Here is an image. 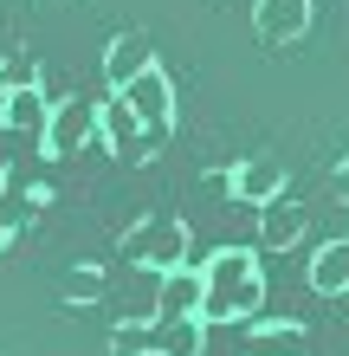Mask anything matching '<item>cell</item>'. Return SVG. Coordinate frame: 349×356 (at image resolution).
Wrapping results in <instances>:
<instances>
[{
	"instance_id": "obj_14",
	"label": "cell",
	"mask_w": 349,
	"mask_h": 356,
	"mask_svg": "<svg viewBox=\"0 0 349 356\" xmlns=\"http://www.w3.org/2000/svg\"><path fill=\"white\" fill-rule=\"evenodd\" d=\"M246 356H304V330L298 324H259L246 337Z\"/></svg>"
},
{
	"instance_id": "obj_7",
	"label": "cell",
	"mask_w": 349,
	"mask_h": 356,
	"mask_svg": "<svg viewBox=\"0 0 349 356\" xmlns=\"http://www.w3.org/2000/svg\"><path fill=\"white\" fill-rule=\"evenodd\" d=\"M278 195H284V162H272V156H246L239 169H233V201H239V207H253V214H259V207L278 201Z\"/></svg>"
},
{
	"instance_id": "obj_12",
	"label": "cell",
	"mask_w": 349,
	"mask_h": 356,
	"mask_svg": "<svg viewBox=\"0 0 349 356\" xmlns=\"http://www.w3.org/2000/svg\"><path fill=\"white\" fill-rule=\"evenodd\" d=\"M311 285L323 291V298L349 291V240H330V246H317V259H311Z\"/></svg>"
},
{
	"instance_id": "obj_10",
	"label": "cell",
	"mask_w": 349,
	"mask_h": 356,
	"mask_svg": "<svg viewBox=\"0 0 349 356\" xmlns=\"http://www.w3.org/2000/svg\"><path fill=\"white\" fill-rule=\"evenodd\" d=\"M298 234H304V207H298L291 195H278V201H265V207H259V246H265V253L291 246Z\"/></svg>"
},
{
	"instance_id": "obj_13",
	"label": "cell",
	"mask_w": 349,
	"mask_h": 356,
	"mask_svg": "<svg viewBox=\"0 0 349 356\" xmlns=\"http://www.w3.org/2000/svg\"><path fill=\"white\" fill-rule=\"evenodd\" d=\"M201 343H207V324H201V318L155 324V356H201Z\"/></svg>"
},
{
	"instance_id": "obj_17",
	"label": "cell",
	"mask_w": 349,
	"mask_h": 356,
	"mask_svg": "<svg viewBox=\"0 0 349 356\" xmlns=\"http://www.w3.org/2000/svg\"><path fill=\"white\" fill-rule=\"evenodd\" d=\"M337 195L349 201V162H343V169H337Z\"/></svg>"
},
{
	"instance_id": "obj_5",
	"label": "cell",
	"mask_w": 349,
	"mask_h": 356,
	"mask_svg": "<svg viewBox=\"0 0 349 356\" xmlns=\"http://www.w3.org/2000/svg\"><path fill=\"white\" fill-rule=\"evenodd\" d=\"M201 318V266H175L155 279V324Z\"/></svg>"
},
{
	"instance_id": "obj_9",
	"label": "cell",
	"mask_w": 349,
	"mask_h": 356,
	"mask_svg": "<svg viewBox=\"0 0 349 356\" xmlns=\"http://www.w3.org/2000/svg\"><path fill=\"white\" fill-rule=\"evenodd\" d=\"M155 58H149V39H136V33H123V39H110V52H104V85H110V97L130 85V78H142Z\"/></svg>"
},
{
	"instance_id": "obj_6",
	"label": "cell",
	"mask_w": 349,
	"mask_h": 356,
	"mask_svg": "<svg viewBox=\"0 0 349 356\" xmlns=\"http://www.w3.org/2000/svg\"><path fill=\"white\" fill-rule=\"evenodd\" d=\"M97 136H104V149H110V156H149V149H155V136L130 117V104H123V97L97 104Z\"/></svg>"
},
{
	"instance_id": "obj_11",
	"label": "cell",
	"mask_w": 349,
	"mask_h": 356,
	"mask_svg": "<svg viewBox=\"0 0 349 356\" xmlns=\"http://www.w3.org/2000/svg\"><path fill=\"white\" fill-rule=\"evenodd\" d=\"M46 117H52V104L39 85H13L7 91V111H0V130H33V136H46Z\"/></svg>"
},
{
	"instance_id": "obj_3",
	"label": "cell",
	"mask_w": 349,
	"mask_h": 356,
	"mask_svg": "<svg viewBox=\"0 0 349 356\" xmlns=\"http://www.w3.org/2000/svg\"><path fill=\"white\" fill-rule=\"evenodd\" d=\"M46 156L52 162H71V156H85V143H104L97 136V104L91 97H65V104H52V117H46Z\"/></svg>"
},
{
	"instance_id": "obj_8",
	"label": "cell",
	"mask_w": 349,
	"mask_h": 356,
	"mask_svg": "<svg viewBox=\"0 0 349 356\" xmlns=\"http://www.w3.org/2000/svg\"><path fill=\"white\" fill-rule=\"evenodd\" d=\"M311 33V0H259V39L265 46H291Z\"/></svg>"
},
{
	"instance_id": "obj_18",
	"label": "cell",
	"mask_w": 349,
	"mask_h": 356,
	"mask_svg": "<svg viewBox=\"0 0 349 356\" xmlns=\"http://www.w3.org/2000/svg\"><path fill=\"white\" fill-rule=\"evenodd\" d=\"M7 234H13V220H7V207H0V246H7Z\"/></svg>"
},
{
	"instance_id": "obj_15",
	"label": "cell",
	"mask_w": 349,
	"mask_h": 356,
	"mask_svg": "<svg viewBox=\"0 0 349 356\" xmlns=\"http://www.w3.org/2000/svg\"><path fill=\"white\" fill-rule=\"evenodd\" d=\"M110 356H155V324H117Z\"/></svg>"
},
{
	"instance_id": "obj_1",
	"label": "cell",
	"mask_w": 349,
	"mask_h": 356,
	"mask_svg": "<svg viewBox=\"0 0 349 356\" xmlns=\"http://www.w3.org/2000/svg\"><path fill=\"white\" fill-rule=\"evenodd\" d=\"M265 305V279H259V253L246 246H220L201 266V324H227Z\"/></svg>"
},
{
	"instance_id": "obj_19",
	"label": "cell",
	"mask_w": 349,
	"mask_h": 356,
	"mask_svg": "<svg viewBox=\"0 0 349 356\" xmlns=\"http://www.w3.org/2000/svg\"><path fill=\"white\" fill-rule=\"evenodd\" d=\"M7 91H13V85H7V72H0V111H7Z\"/></svg>"
},
{
	"instance_id": "obj_4",
	"label": "cell",
	"mask_w": 349,
	"mask_h": 356,
	"mask_svg": "<svg viewBox=\"0 0 349 356\" xmlns=\"http://www.w3.org/2000/svg\"><path fill=\"white\" fill-rule=\"evenodd\" d=\"M117 97L130 104V117H136L155 143L169 136V123H175V85H169V72H162V65H149L142 78H130V85H123Z\"/></svg>"
},
{
	"instance_id": "obj_16",
	"label": "cell",
	"mask_w": 349,
	"mask_h": 356,
	"mask_svg": "<svg viewBox=\"0 0 349 356\" xmlns=\"http://www.w3.org/2000/svg\"><path fill=\"white\" fill-rule=\"evenodd\" d=\"M65 298H71V305H78V298H104V272H97V266L65 272Z\"/></svg>"
},
{
	"instance_id": "obj_2",
	"label": "cell",
	"mask_w": 349,
	"mask_h": 356,
	"mask_svg": "<svg viewBox=\"0 0 349 356\" xmlns=\"http://www.w3.org/2000/svg\"><path fill=\"white\" fill-rule=\"evenodd\" d=\"M123 253L136 266H149V272H175V266H188V227L175 214H149L123 234Z\"/></svg>"
}]
</instances>
